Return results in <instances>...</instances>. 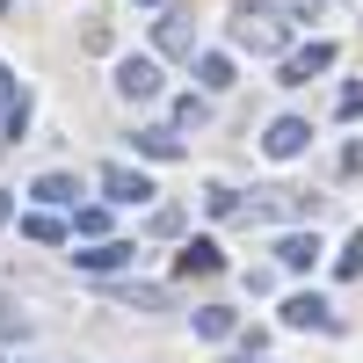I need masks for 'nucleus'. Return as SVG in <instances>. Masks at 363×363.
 <instances>
[{
    "mask_svg": "<svg viewBox=\"0 0 363 363\" xmlns=\"http://www.w3.org/2000/svg\"><path fill=\"white\" fill-rule=\"evenodd\" d=\"M225 29H233V44L255 51V58H284V44H291V22H284V8H269V0H247Z\"/></svg>",
    "mask_w": 363,
    "mask_h": 363,
    "instance_id": "obj_1",
    "label": "nucleus"
},
{
    "mask_svg": "<svg viewBox=\"0 0 363 363\" xmlns=\"http://www.w3.org/2000/svg\"><path fill=\"white\" fill-rule=\"evenodd\" d=\"M109 87H116V95H124V102H153L160 87H167V80H160V58H145V51L116 58V80H109Z\"/></svg>",
    "mask_w": 363,
    "mask_h": 363,
    "instance_id": "obj_2",
    "label": "nucleus"
},
{
    "mask_svg": "<svg viewBox=\"0 0 363 363\" xmlns=\"http://www.w3.org/2000/svg\"><path fill=\"white\" fill-rule=\"evenodd\" d=\"M284 327H298V335H342V313L320 291H298V298H284Z\"/></svg>",
    "mask_w": 363,
    "mask_h": 363,
    "instance_id": "obj_3",
    "label": "nucleus"
},
{
    "mask_svg": "<svg viewBox=\"0 0 363 363\" xmlns=\"http://www.w3.org/2000/svg\"><path fill=\"white\" fill-rule=\"evenodd\" d=\"M73 247H80V240H73ZM138 262V247H131V240H87V247L73 255V269H80V277H116V269H131Z\"/></svg>",
    "mask_w": 363,
    "mask_h": 363,
    "instance_id": "obj_4",
    "label": "nucleus"
},
{
    "mask_svg": "<svg viewBox=\"0 0 363 363\" xmlns=\"http://www.w3.org/2000/svg\"><path fill=\"white\" fill-rule=\"evenodd\" d=\"M327 66H335V44L313 37V44H298V51H284V58H277V80H284V87H306V80H313V73H327Z\"/></svg>",
    "mask_w": 363,
    "mask_h": 363,
    "instance_id": "obj_5",
    "label": "nucleus"
},
{
    "mask_svg": "<svg viewBox=\"0 0 363 363\" xmlns=\"http://www.w3.org/2000/svg\"><path fill=\"white\" fill-rule=\"evenodd\" d=\"M102 196H109V203H153L160 189H153V174H145V167L109 160V167H102Z\"/></svg>",
    "mask_w": 363,
    "mask_h": 363,
    "instance_id": "obj_6",
    "label": "nucleus"
},
{
    "mask_svg": "<svg viewBox=\"0 0 363 363\" xmlns=\"http://www.w3.org/2000/svg\"><path fill=\"white\" fill-rule=\"evenodd\" d=\"M306 145H313V124H306V116H277V124L262 131V153H269V160H298Z\"/></svg>",
    "mask_w": 363,
    "mask_h": 363,
    "instance_id": "obj_7",
    "label": "nucleus"
},
{
    "mask_svg": "<svg viewBox=\"0 0 363 363\" xmlns=\"http://www.w3.org/2000/svg\"><path fill=\"white\" fill-rule=\"evenodd\" d=\"M153 44H160L167 58H196V15H182V8H167V15L153 22Z\"/></svg>",
    "mask_w": 363,
    "mask_h": 363,
    "instance_id": "obj_8",
    "label": "nucleus"
},
{
    "mask_svg": "<svg viewBox=\"0 0 363 363\" xmlns=\"http://www.w3.org/2000/svg\"><path fill=\"white\" fill-rule=\"evenodd\" d=\"M218 269H225V247H218V240H189V247L174 255V277H182V284H196V277H218Z\"/></svg>",
    "mask_w": 363,
    "mask_h": 363,
    "instance_id": "obj_9",
    "label": "nucleus"
},
{
    "mask_svg": "<svg viewBox=\"0 0 363 363\" xmlns=\"http://www.w3.org/2000/svg\"><path fill=\"white\" fill-rule=\"evenodd\" d=\"M131 145H138V160H182V131L174 124H145Z\"/></svg>",
    "mask_w": 363,
    "mask_h": 363,
    "instance_id": "obj_10",
    "label": "nucleus"
},
{
    "mask_svg": "<svg viewBox=\"0 0 363 363\" xmlns=\"http://www.w3.org/2000/svg\"><path fill=\"white\" fill-rule=\"evenodd\" d=\"M189 327H196V342H225V335H240V313L233 306H196Z\"/></svg>",
    "mask_w": 363,
    "mask_h": 363,
    "instance_id": "obj_11",
    "label": "nucleus"
},
{
    "mask_svg": "<svg viewBox=\"0 0 363 363\" xmlns=\"http://www.w3.org/2000/svg\"><path fill=\"white\" fill-rule=\"evenodd\" d=\"M66 233H73V225L58 218L51 203H37V211H22V240H37V247H51V240H66Z\"/></svg>",
    "mask_w": 363,
    "mask_h": 363,
    "instance_id": "obj_12",
    "label": "nucleus"
},
{
    "mask_svg": "<svg viewBox=\"0 0 363 363\" xmlns=\"http://www.w3.org/2000/svg\"><path fill=\"white\" fill-rule=\"evenodd\" d=\"M277 262H284V269H313V262H320V233H284V240H277Z\"/></svg>",
    "mask_w": 363,
    "mask_h": 363,
    "instance_id": "obj_13",
    "label": "nucleus"
},
{
    "mask_svg": "<svg viewBox=\"0 0 363 363\" xmlns=\"http://www.w3.org/2000/svg\"><path fill=\"white\" fill-rule=\"evenodd\" d=\"M196 80H203V95H225L233 87V58L225 51H196Z\"/></svg>",
    "mask_w": 363,
    "mask_h": 363,
    "instance_id": "obj_14",
    "label": "nucleus"
},
{
    "mask_svg": "<svg viewBox=\"0 0 363 363\" xmlns=\"http://www.w3.org/2000/svg\"><path fill=\"white\" fill-rule=\"evenodd\" d=\"M29 196L58 211V203H73V196H80V182H73V174H37V182H29Z\"/></svg>",
    "mask_w": 363,
    "mask_h": 363,
    "instance_id": "obj_15",
    "label": "nucleus"
},
{
    "mask_svg": "<svg viewBox=\"0 0 363 363\" xmlns=\"http://www.w3.org/2000/svg\"><path fill=\"white\" fill-rule=\"evenodd\" d=\"M29 116H37V109H29V95L15 87V95H8V109H0V131H8V138L22 145V138H29Z\"/></svg>",
    "mask_w": 363,
    "mask_h": 363,
    "instance_id": "obj_16",
    "label": "nucleus"
},
{
    "mask_svg": "<svg viewBox=\"0 0 363 363\" xmlns=\"http://www.w3.org/2000/svg\"><path fill=\"white\" fill-rule=\"evenodd\" d=\"M203 211H211V218H240L247 203H240V189H225V182H211V189H203Z\"/></svg>",
    "mask_w": 363,
    "mask_h": 363,
    "instance_id": "obj_17",
    "label": "nucleus"
},
{
    "mask_svg": "<svg viewBox=\"0 0 363 363\" xmlns=\"http://www.w3.org/2000/svg\"><path fill=\"white\" fill-rule=\"evenodd\" d=\"M203 124H211V102L203 95H182L174 102V131H203Z\"/></svg>",
    "mask_w": 363,
    "mask_h": 363,
    "instance_id": "obj_18",
    "label": "nucleus"
},
{
    "mask_svg": "<svg viewBox=\"0 0 363 363\" xmlns=\"http://www.w3.org/2000/svg\"><path fill=\"white\" fill-rule=\"evenodd\" d=\"M116 298H124V306H138V313H167V291H153V284H124Z\"/></svg>",
    "mask_w": 363,
    "mask_h": 363,
    "instance_id": "obj_19",
    "label": "nucleus"
},
{
    "mask_svg": "<svg viewBox=\"0 0 363 363\" xmlns=\"http://www.w3.org/2000/svg\"><path fill=\"white\" fill-rule=\"evenodd\" d=\"M102 233H109V211H102V203L73 211V240H102Z\"/></svg>",
    "mask_w": 363,
    "mask_h": 363,
    "instance_id": "obj_20",
    "label": "nucleus"
},
{
    "mask_svg": "<svg viewBox=\"0 0 363 363\" xmlns=\"http://www.w3.org/2000/svg\"><path fill=\"white\" fill-rule=\"evenodd\" d=\"M145 233H153V240H174V233H182V211H174V203H160L153 218H145Z\"/></svg>",
    "mask_w": 363,
    "mask_h": 363,
    "instance_id": "obj_21",
    "label": "nucleus"
},
{
    "mask_svg": "<svg viewBox=\"0 0 363 363\" xmlns=\"http://www.w3.org/2000/svg\"><path fill=\"white\" fill-rule=\"evenodd\" d=\"M335 277H363V233H356V240H349V247L335 255Z\"/></svg>",
    "mask_w": 363,
    "mask_h": 363,
    "instance_id": "obj_22",
    "label": "nucleus"
},
{
    "mask_svg": "<svg viewBox=\"0 0 363 363\" xmlns=\"http://www.w3.org/2000/svg\"><path fill=\"white\" fill-rule=\"evenodd\" d=\"M335 116H342V124H356V116H363V87H356V80L335 95Z\"/></svg>",
    "mask_w": 363,
    "mask_h": 363,
    "instance_id": "obj_23",
    "label": "nucleus"
},
{
    "mask_svg": "<svg viewBox=\"0 0 363 363\" xmlns=\"http://www.w3.org/2000/svg\"><path fill=\"white\" fill-rule=\"evenodd\" d=\"M335 167H342V174H363V145H356V138H349L342 153H335Z\"/></svg>",
    "mask_w": 363,
    "mask_h": 363,
    "instance_id": "obj_24",
    "label": "nucleus"
},
{
    "mask_svg": "<svg viewBox=\"0 0 363 363\" xmlns=\"http://www.w3.org/2000/svg\"><path fill=\"white\" fill-rule=\"evenodd\" d=\"M284 15H298V22H320V0H284Z\"/></svg>",
    "mask_w": 363,
    "mask_h": 363,
    "instance_id": "obj_25",
    "label": "nucleus"
},
{
    "mask_svg": "<svg viewBox=\"0 0 363 363\" xmlns=\"http://www.w3.org/2000/svg\"><path fill=\"white\" fill-rule=\"evenodd\" d=\"M22 327H29L22 313H8V306H0V342H15V335H22Z\"/></svg>",
    "mask_w": 363,
    "mask_h": 363,
    "instance_id": "obj_26",
    "label": "nucleus"
},
{
    "mask_svg": "<svg viewBox=\"0 0 363 363\" xmlns=\"http://www.w3.org/2000/svg\"><path fill=\"white\" fill-rule=\"evenodd\" d=\"M8 95H15V73H8V66H0V109H8Z\"/></svg>",
    "mask_w": 363,
    "mask_h": 363,
    "instance_id": "obj_27",
    "label": "nucleus"
},
{
    "mask_svg": "<svg viewBox=\"0 0 363 363\" xmlns=\"http://www.w3.org/2000/svg\"><path fill=\"white\" fill-rule=\"evenodd\" d=\"M15 218V189H0V225H8Z\"/></svg>",
    "mask_w": 363,
    "mask_h": 363,
    "instance_id": "obj_28",
    "label": "nucleus"
},
{
    "mask_svg": "<svg viewBox=\"0 0 363 363\" xmlns=\"http://www.w3.org/2000/svg\"><path fill=\"white\" fill-rule=\"evenodd\" d=\"M138 8H160V0H138Z\"/></svg>",
    "mask_w": 363,
    "mask_h": 363,
    "instance_id": "obj_29",
    "label": "nucleus"
},
{
    "mask_svg": "<svg viewBox=\"0 0 363 363\" xmlns=\"http://www.w3.org/2000/svg\"><path fill=\"white\" fill-rule=\"evenodd\" d=\"M0 363H8V356H0Z\"/></svg>",
    "mask_w": 363,
    "mask_h": 363,
    "instance_id": "obj_30",
    "label": "nucleus"
}]
</instances>
